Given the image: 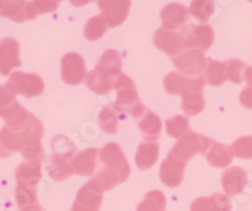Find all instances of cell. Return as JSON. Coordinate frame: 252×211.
I'll return each instance as SVG.
<instances>
[{"mask_svg": "<svg viewBox=\"0 0 252 211\" xmlns=\"http://www.w3.org/2000/svg\"><path fill=\"white\" fill-rule=\"evenodd\" d=\"M112 87L118 93V99L114 103L115 109L131 114L134 118L138 119L145 114V106L140 102L136 86L129 76L121 73L118 77H115Z\"/></svg>", "mask_w": 252, "mask_h": 211, "instance_id": "6da1fadb", "label": "cell"}, {"mask_svg": "<svg viewBox=\"0 0 252 211\" xmlns=\"http://www.w3.org/2000/svg\"><path fill=\"white\" fill-rule=\"evenodd\" d=\"M212 139L201 136L195 132H188L184 137L174 144L170 150V154L177 157L183 162H188L197 153H207V150L212 145Z\"/></svg>", "mask_w": 252, "mask_h": 211, "instance_id": "7a4b0ae2", "label": "cell"}, {"mask_svg": "<svg viewBox=\"0 0 252 211\" xmlns=\"http://www.w3.org/2000/svg\"><path fill=\"white\" fill-rule=\"evenodd\" d=\"M5 87L14 95H22L27 99H31L43 94L44 82L42 77L35 73H24L15 71L10 75Z\"/></svg>", "mask_w": 252, "mask_h": 211, "instance_id": "3957f363", "label": "cell"}, {"mask_svg": "<svg viewBox=\"0 0 252 211\" xmlns=\"http://www.w3.org/2000/svg\"><path fill=\"white\" fill-rule=\"evenodd\" d=\"M98 154L103 165V170L115 175L119 183L124 182L129 177L130 166L120 145L116 143H109L100 150Z\"/></svg>", "mask_w": 252, "mask_h": 211, "instance_id": "277c9868", "label": "cell"}, {"mask_svg": "<svg viewBox=\"0 0 252 211\" xmlns=\"http://www.w3.org/2000/svg\"><path fill=\"white\" fill-rule=\"evenodd\" d=\"M206 78L198 76L195 78H187L186 86L182 91V109L187 115H197L204 109L203 87Z\"/></svg>", "mask_w": 252, "mask_h": 211, "instance_id": "5b68a950", "label": "cell"}, {"mask_svg": "<svg viewBox=\"0 0 252 211\" xmlns=\"http://www.w3.org/2000/svg\"><path fill=\"white\" fill-rule=\"evenodd\" d=\"M183 37L186 48H197L198 51H208L215 39L213 29L209 26H189L179 31Z\"/></svg>", "mask_w": 252, "mask_h": 211, "instance_id": "8992f818", "label": "cell"}, {"mask_svg": "<svg viewBox=\"0 0 252 211\" xmlns=\"http://www.w3.org/2000/svg\"><path fill=\"white\" fill-rule=\"evenodd\" d=\"M62 80L67 85H80L86 78V64L81 55L69 52L62 58Z\"/></svg>", "mask_w": 252, "mask_h": 211, "instance_id": "52a82bcc", "label": "cell"}, {"mask_svg": "<svg viewBox=\"0 0 252 211\" xmlns=\"http://www.w3.org/2000/svg\"><path fill=\"white\" fill-rule=\"evenodd\" d=\"M173 64L182 73L187 76H201L206 70L207 58L198 49H189L187 52L173 58Z\"/></svg>", "mask_w": 252, "mask_h": 211, "instance_id": "ba28073f", "label": "cell"}, {"mask_svg": "<svg viewBox=\"0 0 252 211\" xmlns=\"http://www.w3.org/2000/svg\"><path fill=\"white\" fill-rule=\"evenodd\" d=\"M97 4L102 13L101 15L105 18L107 27L110 28H114V27H118L124 23V21L129 15V9L131 5L129 0H116V1L101 0Z\"/></svg>", "mask_w": 252, "mask_h": 211, "instance_id": "9c48e42d", "label": "cell"}, {"mask_svg": "<svg viewBox=\"0 0 252 211\" xmlns=\"http://www.w3.org/2000/svg\"><path fill=\"white\" fill-rule=\"evenodd\" d=\"M19 43L14 38H4L0 41V73L8 76L12 70L20 67Z\"/></svg>", "mask_w": 252, "mask_h": 211, "instance_id": "30bf717a", "label": "cell"}, {"mask_svg": "<svg viewBox=\"0 0 252 211\" xmlns=\"http://www.w3.org/2000/svg\"><path fill=\"white\" fill-rule=\"evenodd\" d=\"M184 170H186V162L169 153V156L164 159L160 166L161 182L168 187H177L183 181Z\"/></svg>", "mask_w": 252, "mask_h": 211, "instance_id": "8fae6325", "label": "cell"}, {"mask_svg": "<svg viewBox=\"0 0 252 211\" xmlns=\"http://www.w3.org/2000/svg\"><path fill=\"white\" fill-rule=\"evenodd\" d=\"M154 44L157 46V48L169 56L178 55L186 48L181 33L166 31L163 27L154 33Z\"/></svg>", "mask_w": 252, "mask_h": 211, "instance_id": "7c38bea8", "label": "cell"}, {"mask_svg": "<svg viewBox=\"0 0 252 211\" xmlns=\"http://www.w3.org/2000/svg\"><path fill=\"white\" fill-rule=\"evenodd\" d=\"M188 9L177 3H172L169 5L164 6L160 12L163 28L166 29V31L183 28V26L188 21Z\"/></svg>", "mask_w": 252, "mask_h": 211, "instance_id": "4fadbf2b", "label": "cell"}, {"mask_svg": "<svg viewBox=\"0 0 252 211\" xmlns=\"http://www.w3.org/2000/svg\"><path fill=\"white\" fill-rule=\"evenodd\" d=\"M102 201V194L83 185L78 191L71 211H98Z\"/></svg>", "mask_w": 252, "mask_h": 211, "instance_id": "5bb4252c", "label": "cell"}, {"mask_svg": "<svg viewBox=\"0 0 252 211\" xmlns=\"http://www.w3.org/2000/svg\"><path fill=\"white\" fill-rule=\"evenodd\" d=\"M247 185V174L244 168L232 167L224 171L222 175V186L226 194L235 196L240 194Z\"/></svg>", "mask_w": 252, "mask_h": 211, "instance_id": "9a60e30c", "label": "cell"}, {"mask_svg": "<svg viewBox=\"0 0 252 211\" xmlns=\"http://www.w3.org/2000/svg\"><path fill=\"white\" fill-rule=\"evenodd\" d=\"M231 201L223 194H213L209 197H199L194 200L190 211H231Z\"/></svg>", "mask_w": 252, "mask_h": 211, "instance_id": "2e32d148", "label": "cell"}, {"mask_svg": "<svg viewBox=\"0 0 252 211\" xmlns=\"http://www.w3.org/2000/svg\"><path fill=\"white\" fill-rule=\"evenodd\" d=\"M23 149L24 143L19 132L10 130L6 127L0 130V158L10 157Z\"/></svg>", "mask_w": 252, "mask_h": 211, "instance_id": "e0dca14e", "label": "cell"}, {"mask_svg": "<svg viewBox=\"0 0 252 211\" xmlns=\"http://www.w3.org/2000/svg\"><path fill=\"white\" fill-rule=\"evenodd\" d=\"M97 156L98 150L96 148H89L78 153L72 161L73 174L80 176H91L97 166Z\"/></svg>", "mask_w": 252, "mask_h": 211, "instance_id": "ac0fdd59", "label": "cell"}, {"mask_svg": "<svg viewBox=\"0 0 252 211\" xmlns=\"http://www.w3.org/2000/svg\"><path fill=\"white\" fill-rule=\"evenodd\" d=\"M15 179L19 186H26L29 188L37 187L38 182L42 179V170L38 163L23 162L15 170Z\"/></svg>", "mask_w": 252, "mask_h": 211, "instance_id": "d6986e66", "label": "cell"}, {"mask_svg": "<svg viewBox=\"0 0 252 211\" xmlns=\"http://www.w3.org/2000/svg\"><path fill=\"white\" fill-rule=\"evenodd\" d=\"M19 133L22 139H23L24 148L39 147V145H42L40 142H42V137H43L44 133V127L40 123L39 119L35 118L33 114H31L28 123H27L23 129L19 130Z\"/></svg>", "mask_w": 252, "mask_h": 211, "instance_id": "ffe728a7", "label": "cell"}, {"mask_svg": "<svg viewBox=\"0 0 252 211\" xmlns=\"http://www.w3.org/2000/svg\"><path fill=\"white\" fill-rule=\"evenodd\" d=\"M121 56L120 53L114 51V49H109L103 53L100 57V60L96 64V70L102 72L103 75L109 76V77L114 78L121 75Z\"/></svg>", "mask_w": 252, "mask_h": 211, "instance_id": "44dd1931", "label": "cell"}, {"mask_svg": "<svg viewBox=\"0 0 252 211\" xmlns=\"http://www.w3.org/2000/svg\"><path fill=\"white\" fill-rule=\"evenodd\" d=\"M159 157V144L158 143L144 142L139 145L138 152L135 154V162L139 170H150L157 163Z\"/></svg>", "mask_w": 252, "mask_h": 211, "instance_id": "7402d4cb", "label": "cell"}, {"mask_svg": "<svg viewBox=\"0 0 252 211\" xmlns=\"http://www.w3.org/2000/svg\"><path fill=\"white\" fill-rule=\"evenodd\" d=\"M47 171L53 179L63 181V179L68 178L71 175H73L72 159L53 154L47 162Z\"/></svg>", "mask_w": 252, "mask_h": 211, "instance_id": "603a6c76", "label": "cell"}, {"mask_svg": "<svg viewBox=\"0 0 252 211\" xmlns=\"http://www.w3.org/2000/svg\"><path fill=\"white\" fill-rule=\"evenodd\" d=\"M207 161L211 166L217 168H226L232 162V149L222 143H212L206 153Z\"/></svg>", "mask_w": 252, "mask_h": 211, "instance_id": "cb8c5ba5", "label": "cell"}, {"mask_svg": "<svg viewBox=\"0 0 252 211\" xmlns=\"http://www.w3.org/2000/svg\"><path fill=\"white\" fill-rule=\"evenodd\" d=\"M139 128L146 141H155L160 137L161 122L153 111H145L139 120Z\"/></svg>", "mask_w": 252, "mask_h": 211, "instance_id": "d4e9b609", "label": "cell"}, {"mask_svg": "<svg viewBox=\"0 0 252 211\" xmlns=\"http://www.w3.org/2000/svg\"><path fill=\"white\" fill-rule=\"evenodd\" d=\"M86 85L91 91L98 94V95H105L112 89V80L114 78L109 77V76L103 75L102 72L97 71L94 69L91 72L86 76Z\"/></svg>", "mask_w": 252, "mask_h": 211, "instance_id": "484cf974", "label": "cell"}, {"mask_svg": "<svg viewBox=\"0 0 252 211\" xmlns=\"http://www.w3.org/2000/svg\"><path fill=\"white\" fill-rule=\"evenodd\" d=\"M206 82L211 86H220L227 78V66L226 62H218L207 58L206 66Z\"/></svg>", "mask_w": 252, "mask_h": 211, "instance_id": "4316f807", "label": "cell"}, {"mask_svg": "<svg viewBox=\"0 0 252 211\" xmlns=\"http://www.w3.org/2000/svg\"><path fill=\"white\" fill-rule=\"evenodd\" d=\"M0 15L14 22L27 21V1H0Z\"/></svg>", "mask_w": 252, "mask_h": 211, "instance_id": "83f0119b", "label": "cell"}, {"mask_svg": "<svg viewBox=\"0 0 252 211\" xmlns=\"http://www.w3.org/2000/svg\"><path fill=\"white\" fill-rule=\"evenodd\" d=\"M166 199L161 191H150L136 208V211H165Z\"/></svg>", "mask_w": 252, "mask_h": 211, "instance_id": "f1b7e54d", "label": "cell"}, {"mask_svg": "<svg viewBox=\"0 0 252 211\" xmlns=\"http://www.w3.org/2000/svg\"><path fill=\"white\" fill-rule=\"evenodd\" d=\"M87 185L92 188V190L97 191L103 194L105 191H110L115 187L116 185H119V181L116 178L115 175H112L111 172L106 170H101L96 176L92 179H90Z\"/></svg>", "mask_w": 252, "mask_h": 211, "instance_id": "f546056e", "label": "cell"}, {"mask_svg": "<svg viewBox=\"0 0 252 211\" xmlns=\"http://www.w3.org/2000/svg\"><path fill=\"white\" fill-rule=\"evenodd\" d=\"M107 28L109 27H107L105 18L102 15H96L87 22L85 29H83V35L89 41H97L106 33Z\"/></svg>", "mask_w": 252, "mask_h": 211, "instance_id": "4dcf8cb0", "label": "cell"}, {"mask_svg": "<svg viewBox=\"0 0 252 211\" xmlns=\"http://www.w3.org/2000/svg\"><path fill=\"white\" fill-rule=\"evenodd\" d=\"M165 130L166 134L172 138L181 139L189 132L188 119L183 115H177L170 119H166Z\"/></svg>", "mask_w": 252, "mask_h": 211, "instance_id": "1f68e13d", "label": "cell"}, {"mask_svg": "<svg viewBox=\"0 0 252 211\" xmlns=\"http://www.w3.org/2000/svg\"><path fill=\"white\" fill-rule=\"evenodd\" d=\"M60 6V1H53V0H47V1H27V21L34 19L38 14L43 13L55 12Z\"/></svg>", "mask_w": 252, "mask_h": 211, "instance_id": "d6a6232c", "label": "cell"}, {"mask_svg": "<svg viewBox=\"0 0 252 211\" xmlns=\"http://www.w3.org/2000/svg\"><path fill=\"white\" fill-rule=\"evenodd\" d=\"M189 13L199 22H207L215 13V3L209 0H197L192 1Z\"/></svg>", "mask_w": 252, "mask_h": 211, "instance_id": "836d02e7", "label": "cell"}, {"mask_svg": "<svg viewBox=\"0 0 252 211\" xmlns=\"http://www.w3.org/2000/svg\"><path fill=\"white\" fill-rule=\"evenodd\" d=\"M15 200L22 211L37 204V194L34 188H29L26 186H19L15 188Z\"/></svg>", "mask_w": 252, "mask_h": 211, "instance_id": "e575fe53", "label": "cell"}, {"mask_svg": "<svg viewBox=\"0 0 252 211\" xmlns=\"http://www.w3.org/2000/svg\"><path fill=\"white\" fill-rule=\"evenodd\" d=\"M98 125L105 133L115 134L118 132V116L110 107H103L98 114Z\"/></svg>", "mask_w": 252, "mask_h": 211, "instance_id": "d590c367", "label": "cell"}, {"mask_svg": "<svg viewBox=\"0 0 252 211\" xmlns=\"http://www.w3.org/2000/svg\"><path fill=\"white\" fill-rule=\"evenodd\" d=\"M187 77L181 75L179 72H170L164 77V87L165 91L170 95H178L182 94L184 86H186Z\"/></svg>", "mask_w": 252, "mask_h": 211, "instance_id": "8d00e7d4", "label": "cell"}, {"mask_svg": "<svg viewBox=\"0 0 252 211\" xmlns=\"http://www.w3.org/2000/svg\"><path fill=\"white\" fill-rule=\"evenodd\" d=\"M232 153L237 158L241 159H251L252 158V137H242L233 142Z\"/></svg>", "mask_w": 252, "mask_h": 211, "instance_id": "74e56055", "label": "cell"}, {"mask_svg": "<svg viewBox=\"0 0 252 211\" xmlns=\"http://www.w3.org/2000/svg\"><path fill=\"white\" fill-rule=\"evenodd\" d=\"M227 66V78L233 84H241L244 81L242 78V70L245 69V64L238 60H228L226 62Z\"/></svg>", "mask_w": 252, "mask_h": 211, "instance_id": "f35d334b", "label": "cell"}, {"mask_svg": "<svg viewBox=\"0 0 252 211\" xmlns=\"http://www.w3.org/2000/svg\"><path fill=\"white\" fill-rule=\"evenodd\" d=\"M15 95L9 91L5 86H1L0 85V110L5 109L9 105H12L13 103H15Z\"/></svg>", "mask_w": 252, "mask_h": 211, "instance_id": "ab89813d", "label": "cell"}, {"mask_svg": "<svg viewBox=\"0 0 252 211\" xmlns=\"http://www.w3.org/2000/svg\"><path fill=\"white\" fill-rule=\"evenodd\" d=\"M240 102L242 106L247 107V109H252V87H246L242 90V93L240 95Z\"/></svg>", "mask_w": 252, "mask_h": 211, "instance_id": "60d3db41", "label": "cell"}, {"mask_svg": "<svg viewBox=\"0 0 252 211\" xmlns=\"http://www.w3.org/2000/svg\"><path fill=\"white\" fill-rule=\"evenodd\" d=\"M245 80H246L247 84L252 87V66L247 67L246 71H245Z\"/></svg>", "mask_w": 252, "mask_h": 211, "instance_id": "b9f144b4", "label": "cell"}, {"mask_svg": "<svg viewBox=\"0 0 252 211\" xmlns=\"http://www.w3.org/2000/svg\"><path fill=\"white\" fill-rule=\"evenodd\" d=\"M23 211H44V210L42 209V206H39L38 204H35V205L31 206V208L26 209V210H23Z\"/></svg>", "mask_w": 252, "mask_h": 211, "instance_id": "7bdbcfd3", "label": "cell"}]
</instances>
